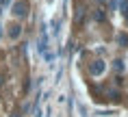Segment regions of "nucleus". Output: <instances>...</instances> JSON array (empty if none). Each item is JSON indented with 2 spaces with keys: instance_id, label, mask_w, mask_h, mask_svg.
<instances>
[{
  "instance_id": "nucleus-1",
  "label": "nucleus",
  "mask_w": 128,
  "mask_h": 117,
  "mask_svg": "<svg viewBox=\"0 0 128 117\" xmlns=\"http://www.w3.org/2000/svg\"><path fill=\"white\" fill-rule=\"evenodd\" d=\"M26 9H28L26 0H22V2H15L13 4V11H11V13H13L15 17H24V15H26Z\"/></svg>"
},
{
  "instance_id": "nucleus-2",
  "label": "nucleus",
  "mask_w": 128,
  "mask_h": 117,
  "mask_svg": "<svg viewBox=\"0 0 128 117\" xmlns=\"http://www.w3.org/2000/svg\"><path fill=\"white\" fill-rule=\"evenodd\" d=\"M37 50H39L41 54H46V52H48V33H46V28H41V35H39V46H37Z\"/></svg>"
},
{
  "instance_id": "nucleus-3",
  "label": "nucleus",
  "mask_w": 128,
  "mask_h": 117,
  "mask_svg": "<svg viewBox=\"0 0 128 117\" xmlns=\"http://www.w3.org/2000/svg\"><path fill=\"white\" fill-rule=\"evenodd\" d=\"M104 67H106V63H104V61H96L94 65L89 67V74H91V76H100L102 72H104Z\"/></svg>"
},
{
  "instance_id": "nucleus-4",
  "label": "nucleus",
  "mask_w": 128,
  "mask_h": 117,
  "mask_svg": "<svg viewBox=\"0 0 128 117\" xmlns=\"http://www.w3.org/2000/svg\"><path fill=\"white\" fill-rule=\"evenodd\" d=\"M22 28L20 26H11V30H9V35H11V39H18V35H20Z\"/></svg>"
},
{
  "instance_id": "nucleus-5",
  "label": "nucleus",
  "mask_w": 128,
  "mask_h": 117,
  "mask_svg": "<svg viewBox=\"0 0 128 117\" xmlns=\"http://www.w3.org/2000/svg\"><path fill=\"white\" fill-rule=\"evenodd\" d=\"M117 41H120V46H126V43H128V35H120Z\"/></svg>"
},
{
  "instance_id": "nucleus-6",
  "label": "nucleus",
  "mask_w": 128,
  "mask_h": 117,
  "mask_svg": "<svg viewBox=\"0 0 128 117\" xmlns=\"http://www.w3.org/2000/svg\"><path fill=\"white\" fill-rule=\"evenodd\" d=\"M122 13H128V0H122Z\"/></svg>"
},
{
  "instance_id": "nucleus-7",
  "label": "nucleus",
  "mask_w": 128,
  "mask_h": 117,
  "mask_svg": "<svg viewBox=\"0 0 128 117\" xmlns=\"http://www.w3.org/2000/svg\"><path fill=\"white\" fill-rule=\"evenodd\" d=\"M124 17H126V22H128V13H126V15H124Z\"/></svg>"
},
{
  "instance_id": "nucleus-8",
  "label": "nucleus",
  "mask_w": 128,
  "mask_h": 117,
  "mask_svg": "<svg viewBox=\"0 0 128 117\" xmlns=\"http://www.w3.org/2000/svg\"><path fill=\"white\" fill-rule=\"evenodd\" d=\"M0 35H2V30H0Z\"/></svg>"
},
{
  "instance_id": "nucleus-9",
  "label": "nucleus",
  "mask_w": 128,
  "mask_h": 117,
  "mask_svg": "<svg viewBox=\"0 0 128 117\" xmlns=\"http://www.w3.org/2000/svg\"><path fill=\"white\" fill-rule=\"evenodd\" d=\"M100 2H102V0H100Z\"/></svg>"
}]
</instances>
